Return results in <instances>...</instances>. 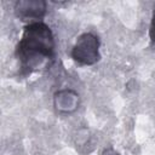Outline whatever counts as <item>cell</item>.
<instances>
[{"instance_id": "cell-2", "label": "cell", "mask_w": 155, "mask_h": 155, "mask_svg": "<svg viewBox=\"0 0 155 155\" xmlns=\"http://www.w3.org/2000/svg\"><path fill=\"white\" fill-rule=\"evenodd\" d=\"M99 47V38L91 31H86L76 39L70 54L81 65H93L101 59Z\"/></svg>"}, {"instance_id": "cell-4", "label": "cell", "mask_w": 155, "mask_h": 155, "mask_svg": "<svg viewBox=\"0 0 155 155\" xmlns=\"http://www.w3.org/2000/svg\"><path fill=\"white\" fill-rule=\"evenodd\" d=\"M79 94L74 90L65 88L57 91L53 96V105L58 113L70 114L79 108Z\"/></svg>"}, {"instance_id": "cell-5", "label": "cell", "mask_w": 155, "mask_h": 155, "mask_svg": "<svg viewBox=\"0 0 155 155\" xmlns=\"http://www.w3.org/2000/svg\"><path fill=\"white\" fill-rule=\"evenodd\" d=\"M149 38L153 44H155V6L153 10L151 15V21H150V27H149Z\"/></svg>"}, {"instance_id": "cell-1", "label": "cell", "mask_w": 155, "mask_h": 155, "mask_svg": "<svg viewBox=\"0 0 155 155\" xmlns=\"http://www.w3.org/2000/svg\"><path fill=\"white\" fill-rule=\"evenodd\" d=\"M54 36L44 22L28 23L16 46V57L21 67L28 71L42 67L54 57Z\"/></svg>"}, {"instance_id": "cell-3", "label": "cell", "mask_w": 155, "mask_h": 155, "mask_svg": "<svg viewBox=\"0 0 155 155\" xmlns=\"http://www.w3.org/2000/svg\"><path fill=\"white\" fill-rule=\"evenodd\" d=\"M47 10V4L44 0H18L15 4L13 11L17 18L29 23L42 22Z\"/></svg>"}, {"instance_id": "cell-6", "label": "cell", "mask_w": 155, "mask_h": 155, "mask_svg": "<svg viewBox=\"0 0 155 155\" xmlns=\"http://www.w3.org/2000/svg\"><path fill=\"white\" fill-rule=\"evenodd\" d=\"M102 155H120L117 151H115L113 148H108V149H104V151L102 153Z\"/></svg>"}]
</instances>
